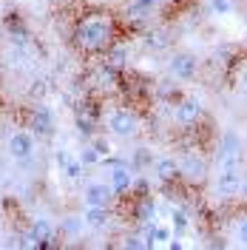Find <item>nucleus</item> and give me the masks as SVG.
Listing matches in <instances>:
<instances>
[{"mask_svg":"<svg viewBox=\"0 0 247 250\" xmlns=\"http://www.w3.org/2000/svg\"><path fill=\"white\" fill-rule=\"evenodd\" d=\"M31 128H34L37 134H48V131H51V117H48V111H37V114L31 117Z\"/></svg>","mask_w":247,"mask_h":250,"instance_id":"ddd939ff","label":"nucleus"},{"mask_svg":"<svg viewBox=\"0 0 247 250\" xmlns=\"http://www.w3.org/2000/svg\"><path fill=\"white\" fill-rule=\"evenodd\" d=\"M196 68H199V62H196V57L193 54H176L173 60H170V74L179 80H190L193 74H196Z\"/></svg>","mask_w":247,"mask_h":250,"instance_id":"7ed1b4c3","label":"nucleus"},{"mask_svg":"<svg viewBox=\"0 0 247 250\" xmlns=\"http://www.w3.org/2000/svg\"><path fill=\"white\" fill-rule=\"evenodd\" d=\"M213 9H216L219 15L222 12H230V0H213Z\"/></svg>","mask_w":247,"mask_h":250,"instance_id":"aec40b11","label":"nucleus"},{"mask_svg":"<svg viewBox=\"0 0 247 250\" xmlns=\"http://www.w3.org/2000/svg\"><path fill=\"white\" fill-rule=\"evenodd\" d=\"M57 3H65V0H57Z\"/></svg>","mask_w":247,"mask_h":250,"instance_id":"393cba45","label":"nucleus"},{"mask_svg":"<svg viewBox=\"0 0 247 250\" xmlns=\"http://www.w3.org/2000/svg\"><path fill=\"white\" fill-rule=\"evenodd\" d=\"M179 171L185 173V176H190V179H202L205 176V162L196 154H185L182 162H179Z\"/></svg>","mask_w":247,"mask_h":250,"instance_id":"423d86ee","label":"nucleus"},{"mask_svg":"<svg viewBox=\"0 0 247 250\" xmlns=\"http://www.w3.org/2000/svg\"><path fill=\"white\" fill-rule=\"evenodd\" d=\"M31 91L37 94V97H40V94H46V83H43V85H40V80H37V85H34V88H31Z\"/></svg>","mask_w":247,"mask_h":250,"instance_id":"5701e85b","label":"nucleus"},{"mask_svg":"<svg viewBox=\"0 0 247 250\" xmlns=\"http://www.w3.org/2000/svg\"><path fill=\"white\" fill-rule=\"evenodd\" d=\"M154 6H156V0H137V3L131 6V17H134V20H142V17L151 15Z\"/></svg>","mask_w":247,"mask_h":250,"instance_id":"4468645a","label":"nucleus"},{"mask_svg":"<svg viewBox=\"0 0 247 250\" xmlns=\"http://www.w3.org/2000/svg\"><path fill=\"white\" fill-rule=\"evenodd\" d=\"M154 171L156 176L162 179V182H173V179H179L182 171H179V162L176 159H156L154 162Z\"/></svg>","mask_w":247,"mask_h":250,"instance_id":"39448f33","label":"nucleus"},{"mask_svg":"<svg viewBox=\"0 0 247 250\" xmlns=\"http://www.w3.org/2000/svg\"><path fill=\"white\" fill-rule=\"evenodd\" d=\"M242 85H245V88H247V68H245V71H242Z\"/></svg>","mask_w":247,"mask_h":250,"instance_id":"b1692460","label":"nucleus"},{"mask_svg":"<svg viewBox=\"0 0 247 250\" xmlns=\"http://www.w3.org/2000/svg\"><path fill=\"white\" fill-rule=\"evenodd\" d=\"M94 148H97L100 154H108V142H105V140H97V142H94Z\"/></svg>","mask_w":247,"mask_h":250,"instance_id":"4be33fe9","label":"nucleus"},{"mask_svg":"<svg viewBox=\"0 0 247 250\" xmlns=\"http://www.w3.org/2000/svg\"><path fill=\"white\" fill-rule=\"evenodd\" d=\"M105 123L114 134H131L134 128H137V117H134V111L128 108H111L105 114Z\"/></svg>","mask_w":247,"mask_h":250,"instance_id":"f03ea898","label":"nucleus"},{"mask_svg":"<svg viewBox=\"0 0 247 250\" xmlns=\"http://www.w3.org/2000/svg\"><path fill=\"white\" fill-rule=\"evenodd\" d=\"M134 216L142 219V222H148V219L154 216V202L148 199V193H142V196H139L137 208H134Z\"/></svg>","mask_w":247,"mask_h":250,"instance_id":"f8f14e48","label":"nucleus"},{"mask_svg":"<svg viewBox=\"0 0 247 250\" xmlns=\"http://www.w3.org/2000/svg\"><path fill=\"white\" fill-rule=\"evenodd\" d=\"M100 159V151L97 148H85V154H82V162H97Z\"/></svg>","mask_w":247,"mask_h":250,"instance_id":"6ab92c4d","label":"nucleus"},{"mask_svg":"<svg viewBox=\"0 0 247 250\" xmlns=\"http://www.w3.org/2000/svg\"><path fill=\"white\" fill-rule=\"evenodd\" d=\"M173 225H176V230H185L187 228V216L182 210H173Z\"/></svg>","mask_w":247,"mask_h":250,"instance_id":"f3484780","label":"nucleus"},{"mask_svg":"<svg viewBox=\"0 0 247 250\" xmlns=\"http://www.w3.org/2000/svg\"><path fill=\"white\" fill-rule=\"evenodd\" d=\"M239 182H242V176H239V171H236L233 165H227L225 171L219 173V190H225V193L236 190V188H239Z\"/></svg>","mask_w":247,"mask_h":250,"instance_id":"9d476101","label":"nucleus"},{"mask_svg":"<svg viewBox=\"0 0 247 250\" xmlns=\"http://www.w3.org/2000/svg\"><path fill=\"white\" fill-rule=\"evenodd\" d=\"M74 43L82 51H97V48L111 43V23L103 17H85L74 31Z\"/></svg>","mask_w":247,"mask_h":250,"instance_id":"f257e3e1","label":"nucleus"},{"mask_svg":"<svg viewBox=\"0 0 247 250\" xmlns=\"http://www.w3.org/2000/svg\"><path fill=\"white\" fill-rule=\"evenodd\" d=\"M31 137L29 134H15L12 140H9V151H12V156H17V159H29L31 156Z\"/></svg>","mask_w":247,"mask_h":250,"instance_id":"0eeeda50","label":"nucleus"},{"mask_svg":"<svg viewBox=\"0 0 247 250\" xmlns=\"http://www.w3.org/2000/svg\"><path fill=\"white\" fill-rule=\"evenodd\" d=\"M202 117V105L196 100H179L176 105V123L179 125H196Z\"/></svg>","mask_w":247,"mask_h":250,"instance_id":"20e7f679","label":"nucleus"},{"mask_svg":"<svg viewBox=\"0 0 247 250\" xmlns=\"http://www.w3.org/2000/svg\"><path fill=\"white\" fill-rule=\"evenodd\" d=\"M31 236H34V245H37V248H48V245L54 242V236H51V225H48L46 219L34 222V228H31Z\"/></svg>","mask_w":247,"mask_h":250,"instance_id":"1a4fd4ad","label":"nucleus"},{"mask_svg":"<svg viewBox=\"0 0 247 250\" xmlns=\"http://www.w3.org/2000/svg\"><path fill=\"white\" fill-rule=\"evenodd\" d=\"M125 54H128V48H125L123 43H120V46H117V43H111V48H108V65H123Z\"/></svg>","mask_w":247,"mask_h":250,"instance_id":"2eb2a0df","label":"nucleus"},{"mask_svg":"<svg viewBox=\"0 0 247 250\" xmlns=\"http://www.w3.org/2000/svg\"><path fill=\"white\" fill-rule=\"evenodd\" d=\"M236 233H239V242H245V245H247V219L239 222V230H236Z\"/></svg>","mask_w":247,"mask_h":250,"instance_id":"412c9836","label":"nucleus"},{"mask_svg":"<svg viewBox=\"0 0 247 250\" xmlns=\"http://www.w3.org/2000/svg\"><path fill=\"white\" fill-rule=\"evenodd\" d=\"M111 188H103V185H91L88 190H85V202H88V208H105V205L111 202Z\"/></svg>","mask_w":247,"mask_h":250,"instance_id":"6e6552de","label":"nucleus"},{"mask_svg":"<svg viewBox=\"0 0 247 250\" xmlns=\"http://www.w3.org/2000/svg\"><path fill=\"white\" fill-rule=\"evenodd\" d=\"M165 43H168V40H165V34H151V37H148V46H151V48H162Z\"/></svg>","mask_w":247,"mask_h":250,"instance_id":"a211bd4d","label":"nucleus"},{"mask_svg":"<svg viewBox=\"0 0 247 250\" xmlns=\"http://www.w3.org/2000/svg\"><path fill=\"white\" fill-rule=\"evenodd\" d=\"M131 185H134V182H131V173L125 171V168H117V171L111 173V190H114V193H125Z\"/></svg>","mask_w":247,"mask_h":250,"instance_id":"9b49d317","label":"nucleus"},{"mask_svg":"<svg viewBox=\"0 0 247 250\" xmlns=\"http://www.w3.org/2000/svg\"><path fill=\"white\" fill-rule=\"evenodd\" d=\"M85 219H88V225H94V228H103L105 225V208H91Z\"/></svg>","mask_w":247,"mask_h":250,"instance_id":"dca6fc26","label":"nucleus"}]
</instances>
